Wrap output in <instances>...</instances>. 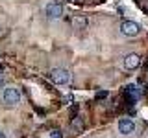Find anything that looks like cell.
<instances>
[{
	"instance_id": "cell-1",
	"label": "cell",
	"mask_w": 148,
	"mask_h": 138,
	"mask_svg": "<svg viewBox=\"0 0 148 138\" xmlns=\"http://www.w3.org/2000/svg\"><path fill=\"white\" fill-rule=\"evenodd\" d=\"M0 101L4 107H17L21 103V90L13 85H8L0 94Z\"/></svg>"
},
{
	"instance_id": "cell-2",
	"label": "cell",
	"mask_w": 148,
	"mask_h": 138,
	"mask_svg": "<svg viewBox=\"0 0 148 138\" xmlns=\"http://www.w3.org/2000/svg\"><path fill=\"white\" fill-rule=\"evenodd\" d=\"M48 77L54 85H69L72 76L67 68H52V70L48 72Z\"/></svg>"
},
{
	"instance_id": "cell-3",
	"label": "cell",
	"mask_w": 148,
	"mask_h": 138,
	"mask_svg": "<svg viewBox=\"0 0 148 138\" xmlns=\"http://www.w3.org/2000/svg\"><path fill=\"white\" fill-rule=\"evenodd\" d=\"M120 33L124 37H137L141 33V26L133 20H122L120 22Z\"/></svg>"
},
{
	"instance_id": "cell-4",
	"label": "cell",
	"mask_w": 148,
	"mask_h": 138,
	"mask_svg": "<svg viewBox=\"0 0 148 138\" xmlns=\"http://www.w3.org/2000/svg\"><path fill=\"white\" fill-rule=\"evenodd\" d=\"M45 15L52 20H58V18L63 17V6L59 2H48L45 6Z\"/></svg>"
},
{
	"instance_id": "cell-5",
	"label": "cell",
	"mask_w": 148,
	"mask_h": 138,
	"mask_svg": "<svg viewBox=\"0 0 148 138\" xmlns=\"http://www.w3.org/2000/svg\"><path fill=\"white\" fill-rule=\"evenodd\" d=\"M119 133H120L122 136L133 135V133H135V123H133V120H130V118L119 120Z\"/></svg>"
},
{
	"instance_id": "cell-6",
	"label": "cell",
	"mask_w": 148,
	"mask_h": 138,
	"mask_svg": "<svg viewBox=\"0 0 148 138\" xmlns=\"http://www.w3.org/2000/svg\"><path fill=\"white\" fill-rule=\"evenodd\" d=\"M139 64H141V57L137 53H128L124 57V68L126 70H135V68H139Z\"/></svg>"
},
{
	"instance_id": "cell-7",
	"label": "cell",
	"mask_w": 148,
	"mask_h": 138,
	"mask_svg": "<svg viewBox=\"0 0 148 138\" xmlns=\"http://www.w3.org/2000/svg\"><path fill=\"white\" fill-rule=\"evenodd\" d=\"M72 24H74L76 30H85V28H87V18L85 17H74Z\"/></svg>"
},
{
	"instance_id": "cell-8",
	"label": "cell",
	"mask_w": 148,
	"mask_h": 138,
	"mask_svg": "<svg viewBox=\"0 0 148 138\" xmlns=\"http://www.w3.org/2000/svg\"><path fill=\"white\" fill-rule=\"evenodd\" d=\"M48 138H63L61 131H58V129H52V131L48 133Z\"/></svg>"
},
{
	"instance_id": "cell-9",
	"label": "cell",
	"mask_w": 148,
	"mask_h": 138,
	"mask_svg": "<svg viewBox=\"0 0 148 138\" xmlns=\"http://www.w3.org/2000/svg\"><path fill=\"white\" fill-rule=\"evenodd\" d=\"M2 83H4V72L0 70V85H2Z\"/></svg>"
},
{
	"instance_id": "cell-10",
	"label": "cell",
	"mask_w": 148,
	"mask_h": 138,
	"mask_svg": "<svg viewBox=\"0 0 148 138\" xmlns=\"http://www.w3.org/2000/svg\"><path fill=\"white\" fill-rule=\"evenodd\" d=\"M145 138H148V127L145 129Z\"/></svg>"
},
{
	"instance_id": "cell-11",
	"label": "cell",
	"mask_w": 148,
	"mask_h": 138,
	"mask_svg": "<svg viewBox=\"0 0 148 138\" xmlns=\"http://www.w3.org/2000/svg\"><path fill=\"white\" fill-rule=\"evenodd\" d=\"M0 138H6V135H4V133H2V131H0Z\"/></svg>"
},
{
	"instance_id": "cell-12",
	"label": "cell",
	"mask_w": 148,
	"mask_h": 138,
	"mask_svg": "<svg viewBox=\"0 0 148 138\" xmlns=\"http://www.w3.org/2000/svg\"><path fill=\"white\" fill-rule=\"evenodd\" d=\"M69 2H82V0H69Z\"/></svg>"
}]
</instances>
